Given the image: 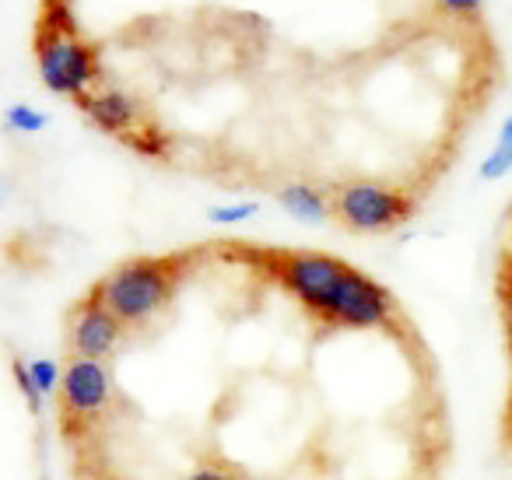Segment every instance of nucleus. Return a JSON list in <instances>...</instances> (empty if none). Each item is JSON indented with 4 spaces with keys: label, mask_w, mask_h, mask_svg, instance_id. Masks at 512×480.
I'll use <instances>...</instances> for the list:
<instances>
[{
    "label": "nucleus",
    "mask_w": 512,
    "mask_h": 480,
    "mask_svg": "<svg viewBox=\"0 0 512 480\" xmlns=\"http://www.w3.org/2000/svg\"><path fill=\"white\" fill-rule=\"evenodd\" d=\"M36 64L39 78L50 92L67 95L81 102L92 95V85L99 81V46L88 36H81L67 4H43L36 22Z\"/></svg>",
    "instance_id": "nucleus-1"
},
{
    "label": "nucleus",
    "mask_w": 512,
    "mask_h": 480,
    "mask_svg": "<svg viewBox=\"0 0 512 480\" xmlns=\"http://www.w3.org/2000/svg\"><path fill=\"white\" fill-rule=\"evenodd\" d=\"M183 270L186 256H141V260L120 263L92 291L127 330V326L148 323L155 312L165 309V302L176 295Z\"/></svg>",
    "instance_id": "nucleus-2"
},
{
    "label": "nucleus",
    "mask_w": 512,
    "mask_h": 480,
    "mask_svg": "<svg viewBox=\"0 0 512 480\" xmlns=\"http://www.w3.org/2000/svg\"><path fill=\"white\" fill-rule=\"evenodd\" d=\"M397 316V302L379 281L365 277L348 263L337 284L330 288L327 302L320 305L316 319L330 326H348V330H376V326L393 323Z\"/></svg>",
    "instance_id": "nucleus-3"
},
{
    "label": "nucleus",
    "mask_w": 512,
    "mask_h": 480,
    "mask_svg": "<svg viewBox=\"0 0 512 480\" xmlns=\"http://www.w3.org/2000/svg\"><path fill=\"white\" fill-rule=\"evenodd\" d=\"M113 407V379L102 361L71 358L60 379V421L67 438H81Z\"/></svg>",
    "instance_id": "nucleus-4"
},
{
    "label": "nucleus",
    "mask_w": 512,
    "mask_h": 480,
    "mask_svg": "<svg viewBox=\"0 0 512 480\" xmlns=\"http://www.w3.org/2000/svg\"><path fill=\"white\" fill-rule=\"evenodd\" d=\"M264 260V267L271 270L281 281V288L288 295H295L302 302V309L309 316L320 312V305L327 302L330 288L337 284V277L344 274L348 263L341 256L316 253V249H267V253H256Z\"/></svg>",
    "instance_id": "nucleus-5"
},
{
    "label": "nucleus",
    "mask_w": 512,
    "mask_h": 480,
    "mask_svg": "<svg viewBox=\"0 0 512 480\" xmlns=\"http://www.w3.org/2000/svg\"><path fill=\"white\" fill-rule=\"evenodd\" d=\"M330 211L351 232H390L414 214V200L404 190H390L379 183H348L334 193Z\"/></svg>",
    "instance_id": "nucleus-6"
},
{
    "label": "nucleus",
    "mask_w": 512,
    "mask_h": 480,
    "mask_svg": "<svg viewBox=\"0 0 512 480\" xmlns=\"http://www.w3.org/2000/svg\"><path fill=\"white\" fill-rule=\"evenodd\" d=\"M123 337V323L102 305L95 291H88L71 312V351L74 358L102 361L106 354L116 351Z\"/></svg>",
    "instance_id": "nucleus-7"
},
{
    "label": "nucleus",
    "mask_w": 512,
    "mask_h": 480,
    "mask_svg": "<svg viewBox=\"0 0 512 480\" xmlns=\"http://www.w3.org/2000/svg\"><path fill=\"white\" fill-rule=\"evenodd\" d=\"M78 106H81V113L95 123V127L109 130V134L130 137V130L141 127L134 99H127L123 92H92V95H85Z\"/></svg>",
    "instance_id": "nucleus-8"
},
{
    "label": "nucleus",
    "mask_w": 512,
    "mask_h": 480,
    "mask_svg": "<svg viewBox=\"0 0 512 480\" xmlns=\"http://www.w3.org/2000/svg\"><path fill=\"white\" fill-rule=\"evenodd\" d=\"M281 204H285V211H292L295 218H302V221H323L330 211V200L309 183L285 186V190H281Z\"/></svg>",
    "instance_id": "nucleus-9"
},
{
    "label": "nucleus",
    "mask_w": 512,
    "mask_h": 480,
    "mask_svg": "<svg viewBox=\"0 0 512 480\" xmlns=\"http://www.w3.org/2000/svg\"><path fill=\"white\" fill-rule=\"evenodd\" d=\"M183 480H253L242 466L228 463V459H218V456H207L186 473Z\"/></svg>",
    "instance_id": "nucleus-10"
},
{
    "label": "nucleus",
    "mask_w": 512,
    "mask_h": 480,
    "mask_svg": "<svg viewBox=\"0 0 512 480\" xmlns=\"http://www.w3.org/2000/svg\"><path fill=\"white\" fill-rule=\"evenodd\" d=\"M509 169H512V116H509V123L502 127V134H498L495 151H491V155L484 158L481 176L484 179H498V176H505Z\"/></svg>",
    "instance_id": "nucleus-11"
},
{
    "label": "nucleus",
    "mask_w": 512,
    "mask_h": 480,
    "mask_svg": "<svg viewBox=\"0 0 512 480\" xmlns=\"http://www.w3.org/2000/svg\"><path fill=\"white\" fill-rule=\"evenodd\" d=\"M29 375H32V382H36L39 396H43V393H57L60 379H64V372H57V365H53V361H46V358L29 361Z\"/></svg>",
    "instance_id": "nucleus-12"
},
{
    "label": "nucleus",
    "mask_w": 512,
    "mask_h": 480,
    "mask_svg": "<svg viewBox=\"0 0 512 480\" xmlns=\"http://www.w3.org/2000/svg\"><path fill=\"white\" fill-rule=\"evenodd\" d=\"M8 123L15 130H29V134H36V130H43L46 127V116L43 113H36V109H29V106H15L8 113Z\"/></svg>",
    "instance_id": "nucleus-13"
},
{
    "label": "nucleus",
    "mask_w": 512,
    "mask_h": 480,
    "mask_svg": "<svg viewBox=\"0 0 512 480\" xmlns=\"http://www.w3.org/2000/svg\"><path fill=\"white\" fill-rule=\"evenodd\" d=\"M256 214V204H242V207H214L211 211V221L218 225H232V221H246Z\"/></svg>",
    "instance_id": "nucleus-14"
},
{
    "label": "nucleus",
    "mask_w": 512,
    "mask_h": 480,
    "mask_svg": "<svg viewBox=\"0 0 512 480\" xmlns=\"http://www.w3.org/2000/svg\"><path fill=\"white\" fill-rule=\"evenodd\" d=\"M15 382L22 386V393H25V400H29V407L36 410L39 407V389H36V382H32L29 365H25V361H15Z\"/></svg>",
    "instance_id": "nucleus-15"
},
{
    "label": "nucleus",
    "mask_w": 512,
    "mask_h": 480,
    "mask_svg": "<svg viewBox=\"0 0 512 480\" xmlns=\"http://www.w3.org/2000/svg\"><path fill=\"white\" fill-rule=\"evenodd\" d=\"M78 480H120V477H116V473H109L99 459H92V463H88V459H81V463H78Z\"/></svg>",
    "instance_id": "nucleus-16"
},
{
    "label": "nucleus",
    "mask_w": 512,
    "mask_h": 480,
    "mask_svg": "<svg viewBox=\"0 0 512 480\" xmlns=\"http://www.w3.org/2000/svg\"><path fill=\"white\" fill-rule=\"evenodd\" d=\"M439 8H446V11H453V15H474L481 4L477 0H442Z\"/></svg>",
    "instance_id": "nucleus-17"
},
{
    "label": "nucleus",
    "mask_w": 512,
    "mask_h": 480,
    "mask_svg": "<svg viewBox=\"0 0 512 480\" xmlns=\"http://www.w3.org/2000/svg\"><path fill=\"white\" fill-rule=\"evenodd\" d=\"M502 305H505V326H509V340H512V277L505 274L502 284Z\"/></svg>",
    "instance_id": "nucleus-18"
},
{
    "label": "nucleus",
    "mask_w": 512,
    "mask_h": 480,
    "mask_svg": "<svg viewBox=\"0 0 512 480\" xmlns=\"http://www.w3.org/2000/svg\"><path fill=\"white\" fill-rule=\"evenodd\" d=\"M505 274H509V277H512V256H509V270H505Z\"/></svg>",
    "instance_id": "nucleus-19"
}]
</instances>
